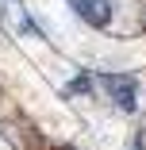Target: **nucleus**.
I'll return each instance as SVG.
<instances>
[{
  "label": "nucleus",
  "instance_id": "f257e3e1",
  "mask_svg": "<svg viewBox=\"0 0 146 150\" xmlns=\"http://www.w3.org/2000/svg\"><path fill=\"white\" fill-rule=\"evenodd\" d=\"M100 88L108 93V100L119 108V112H138V81L127 73H100L96 77Z\"/></svg>",
  "mask_w": 146,
  "mask_h": 150
},
{
  "label": "nucleus",
  "instance_id": "f03ea898",
  "mask_svg": "<svg viewBox=\"0 0 146 150\" xmlns=\"http://www.w3.org/2000/svg\"><path fill=\"white\" fill-rule=\"evenodd\" d=\"M69 8L96 31L111 27V19H115V0H69Z\"/></svg>",
  "mask_w": 146,
  "mask_h": 150
},
{
  "label": "nucleus",
  "instance_id": "7ed1b4c3",
  "mask_svg": "<svg viewBox=\"0 0 146 150\" xmlns=\"http://www.w3.org/2000/svg\"><path fill=\"white\" fill-rule=\"evenodd\" d=\"M0 23H4V16H0Z\"/></svg>",
  "mask_w": 146,
  "mask_h": 150
}]
</instances>
